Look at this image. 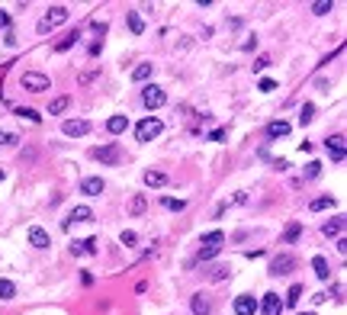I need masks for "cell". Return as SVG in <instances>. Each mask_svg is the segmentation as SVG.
Returning <instances> with one entry per match:
<instances>
[{
	"label": "cell",
	"mask_w": 347,
	"mask_h": 315,
	"mask_svg": "<svg viewBox=\"0 0 347 315\" xmlns=\"http://www.w3.org/2000/svg\"><path fill=\"white\" fill-rule=\"evenodd\" d=\"M161 132H164V123H161V119H158V116H145V119L138 123V129H135V139H138V142H151V139H158Z\"/></svg>",
	"instance_id": "1"
},
{
	"label": "cell",
	"mask_w": 347,
	"mask_h": 315,
	"mask_svg": "<svg viewBox=\"0 0 347 315\" xmlns=\"http://www.w3.org/2000/svg\"><path fill=\"white\" fill-rule=\"evenodd\" d=\"M19 84H23V90H29V93H45V90H52L49 74H39V71H26Z\"/></svg>",
	"instance_id": "2"
},
{
	"label": "cell",
	"mask_w": 347,
	"mask_h": 315,
	"mask_svg": "<svg viewBox=\"0 0 347 315\" xmlns=\"http://www.w3.org/2000/svg\"><path fill=\"white\" fill-rule=\"evenodd\" d=\"M90 158H93V161H100V164L116 167L119 161H123V151H119V145H116V142H110V145H100V148H93Z\"/></svg>",
	"instance_id": "3"
},
{
	"label": "cell",
	"mask_w": 347,
	"mask_h": 315,
	"mask_svg": "<svg viewBox=\"0 0 347 315\" xmlns=\"http://www.w3.org/2000/svg\"><path fill=\"white\" fill-rule=\"evenodd\" d=\"M65 19H68V7H52V10H49V16H42L35 29H39V32L45 35V32H52L55 26H62Z\"/></svg>",
	"instance_id": "4"
},
{
	"label": "cell",
	"mask_w": 347,
	"mask_h": 315,
	"mask_svg": "<svg viewBox=\"0 0 347 315\" xmlns=\"http://www.w3.org/2000/svg\"><path fill=\"white\" fill-rule=\"evenodd\" d=\"M141 103H145L148 110H161V106L167 103V93L158 87V84H148V87L141 90Z\"/></svg>",
	"instance_id": "5"
},
{
	"label": "cell",
	"mask_w": 347,
	"mask_h": 315,
	"mask_svg": "<svg viewBox=\"0 0 347 315\" xmlns=\"http://www.w3.org/2000/svg\"><path fill=\"white\" fill-rule=\"evenodd\" d=\"M293 267H296L293 254H277V258L270 261V273H273V277H286V273H293Z\"/></svg>",
	"instance_id": "6"
},
{
	"label": "cell",
	"mask_w": 347,
	"mask_h": 315,
	"mask_svg": "<svg viewBox=\"0 0 347 315\" xmlns=\"http://www.w3.org/2000/svg\"><path fill=\"white\" fill-rule=\"evenodd\" d=\"M62 132L71 135V139H80V135H87V132H90V123H87V119H68V123L62 126Z\"/></svg>",
	"instance_id": "7"
},
{
	"label": "cell",
	"mask_w": 347,
	"mask_h": 315,
	"mask_svg": "<svg viewBox=\"0 0 347 315\" xmlns=\"http://www.w3.org/2000/svg\"><path fill=\"white\" fill-rule=\"evenodd\" d=\"M325 148H328V158L331 161H344V154H347V148H344V135H331L328 142H325Z\"/></svg>",
	"instance_id": "8"
},
{
	"label": "cell",
	"mask_w": 347,
	"mask_h": 315,
	"mask_svg": "<svg viewBox=\"0 0 347 315\" xmlns=\"http://www.w3.org/2000/svg\"><path fill=\"white\" fill-rule=\"evenodd\" d=\"M103 190H106L103 177H84L80 180V193H84V196H100Z\"/></svg>",
	"instance_id": "9"
},
{
	"label": "cell",
	"mask_w": 347,
	"mask_h": 315,
	"mask_svg": "<svg viewBox=\"0 0 347 315\" xmlns=\"http://www.w3.org/2000/svg\"><path fill=\"white\" fill-rule=\"evenodd\" d=\"M235 315H257V299L254 296H238L235 299Z\"/></svg>",
	"instance_id": "10"
},
{
	"label": "cell",
	"mask_w": 347,
	"mask_h": 315,
	"mask_svg": "<svg viewBox=\"0 0 347 315\" xmlns=\"http://www.w3.org/2000/svg\"><path fill=\"white\" fill-rule=\"evenodd\" d=\"M29 245H32V248H39V251H45V248L52 245V238H49V232H45V228L32 225V228H29Z\"/></svg>",
	"instance_id": "11"
},
{
	"label": "cell",
	"mask_w": 347,
	"mask_h": 315,
	"mask_svg": "<svg viewBox=\"0 0 347 315\" xmlns=\"http://www.w3.org/2000/svg\"><path fill=\"white\" fill-rule=\"evenodd\" d=\"M190 309H193V315H209L212 312V299L206 293H193V299H190Z\"/></svg>",
	"instance_id": "12"
},
{
	"label": "cell",
	"mask_w": 347,
	"mask_h": 315,
	"mask_svg": "<svg viewBox=\"0 0 347 315\" xmlns=\"http://www.w3.org/2000/svg\"><path fill=\"white\" fill-rule=\"evenodd\" d=\"M264 315H280L283 312V302H280V293H264V306H257Z\"/></svg>",
	"instance_id": "13"
},
{
	"label": "cell",
	"mask_w": 347,
	"mask_h": 315,
	"mask_svg": "<svg viewBox=\"0 0 347 315\" xmlns=\"http://www.w3.org/2000/svg\"><path fill=\"white\" fill-rule=\"evenodd\" d=\"M141 180H145V187H151V190H161V187L171 184V177H167L164 171H145V177H141Z\"/></svg>",
	"instance_id": "14"
},
{
	"label": "cell",
	"mask_w": 347,
	"mask_h": 315,
	"mask_svg": "<svg viewBox=\"0 0 347 315\" xmlns=\"http://www.w3.org/2000/svg\"><path fill=\"white\" fill-rule=\"evenodd\" d=\"M71 222H93V209H90V206H77V209H71V215L65 219V228H71Z\"/></svg>",
	"instance_id": "15"
},
{
	"label": "cell",
	"mask_w": 347,
	"mask_h": 315,
	"mask_svg": "<svg viewBox=\"0 0 347 315\" xmlns=\"http://www.w3.org/2000/svg\"><path fill=\"white\" fill-rule=\"evenodd\" d=\"M199 245H202V248H215V251H219V248L225 245V232H219V228H215V232H206V235L199 238Z\"/></svg>",
	"instance_id": "16"
},
{
	"label": "cell",
	"mask_w": 347,
	"mask_h": 315,
	"mask_svg": "<svg viewBox=\"0 0 347 315\" xmlns=\"http://www.w3.org/2000/svg\"><path fill=\"white\" fill-rule=\"evenodd\" d=\"M126 129H129L126 116H110V119H106V132H110V135H123Z\"/></svg>",
	"instance_id": "17"
},
{
	"label": "cell",
	"mask_w": 347,
	"mask_h": 315,
	"mask_svg": "<svg viewBox=\"0 0 347 315\" xmlns=\"http://www.w3.org/2000/svg\"><path fill=\"white\" fill-rule=\"evenodd\" d=\"M71 254H97V238H80L71 245Z\"/></svg>",
	"instance_id": "18"
},
{
	"label": "cell",
	"mask_w": 347,
	"mask_h": 315,
	"mask_svg": "<svg viewBox=\"0 0 347 315\" xmlns=\"http://www.w3.org/2000/svg\"><path fill=\"white\" fill-rule=\"evenodd\" d=\"M283 135H290V123L277 119V123H270V126H267V139H283Z\"/></svg>",
	"instance_id": "19"
},
{
	"label": "cell",
	"mask_w": 347,
	"mask_h": 315,
	"mask_svg": "<svg viewBox=\"0 0 347 315\" xmlns=\"http://www.w3.org/2000/svg\"><path fill=\"white\" fill-rule=\"evenodd\" d=\"M312 270H315L318 280H328V277H331V267H328V261L321 258V254H318V258H312Z\"/></svg>",
	"instance_id": "20"
},
{
	"label": "cell",
	"mask_w": 347,
	"mask_h": 315,
	"mask_svg": "<svg viewBox=\"0 0 347 315\" xmlns=\"http://www.w3.org/2000/svg\"><path fill=\"white\" fill-rule=\"evenodd\" d=\"M321 232H325V238H341V232H344V219H331V222H325V225H321Z\"/></svg>",
	"instance_id": "21"
},
{
	"label": "cell",
	"mask_w": 347,
	"mask_h": 315,
	"mask_svg": "<svg viewBox=\"0 0 347 315\" xmlns=\"http://www.w3.org/2000/svg\"><path fill=\"white\" fill-rule=\"evenodd\" d=\"M68 106H71V96H55V100L49 103V116H62Z\"/></svg>",
	"instance_id": "22"
},
{
	"label": "cell",
	"mask_w": 347,
	"mask_h": 315,
	"mask_svg": "<svg viewBox=\"0 0 347 315\" xmlns=\"http://www.w3.org/2000/svg\"><path fill=\"white\" fill-rule=\"evenodd\" d=\"M309 209L312 212H321V209H334V196H315L309 203Z\"/></svg>",
	"instance_id": "23"
},
{
	"label": "cell",
	"mask_w": 347,
	"mask_h": 315,
	"mask_svg": "<svg viewBox=\"0 0 347 315\" xmlns=\"http://www.w3.org/2000/svg\"><path fill=\"white\" fill-rule=\"evenodd\" d=\"M299 235H302V225H299V222H290V225H286V232H283V241H286V245H293Z\"/></svg>",
	"instance_id": "24"
},
{
	"label": "cell",
	"mask_w": 347,
	"mask_h": 315,
	"mask_svg": "<svg viewBox=\"0 0 347 315\" xmlns=\"http://www.w3.org/2000/svg\"><path fill=\"white\" fill-rule=\"evenodd\" d=\"M312 119H315V103H302V110H299V123L309 126Z\"/></svg>",
	"instance_id": "25"
},
{
	"label": "cell",
	"mask_w": 347,
	"mask_h": 315,
	"mask_svg": "<svg viewBox=\"0 0 347 315\" xmlns=\"http://www.w3.org/2000/svg\"><path fill=\"white\" fill-rule=\"evenodd\" d=\"M154 74V65H138V68H132V81H148Z\"/></svg>",
	"instance_id": "26"
},
{
	"label": "cell",
	"mask_w": 347,
	"mask_h": 315,
	"mask_svg": "<svg viewBox=\"0 0 347 315\" xmlns=\"http://www.w3.org/2000/svg\"><path fill=\"white\" fill-rule=\"evenodd\" d=\"M161 206H164V209H171V212H183V209H187V203H183V200H174V196H164Z\"/></svg>",
	"instance_id": "27"
},
{
	"label": "cell",
	"mask_w": 347,
	"mask_h": 315,
	"mask_svg": "<svg viewBox=\"0 0 347 315\" xmlns=\"http://www.w3.org/2000/svg\"><path fill=\"white\" fill-rule=\"evenodd\" d=\"M16 116L29 119V123H39V119H42V113H39V110H32V106H19V110H16Z\"/></svg>",
	"instance_id": "28"
},
{
	"label": "cell",
	"mask_w": 347,
	"mask_h": 315,
	"mask_svg": "<svg viewBox=\"0 0 347 315\" xmlns=\"http://www.w3.org/2000/svg\"><path fill=\"white\" fill-rule=\"evenodd\" d=\"M145 196H141V193H138V196H132V203H129V212H132V215H141V212H145Z\"/></svg>",
	"instance_id": "29"
},
{
	"label": "cell",
	"mask_w": 347,
	"mask_h": 315,
	"mask_svg": "<svg viewBox=\"0 0 347 315\" xmlns=\"http://www.w3.org/2000/svg\"><path fill=\"white\" fill-rule=\"evenodd\" d=\"M13 296H16L13 280H0V299H13Z\"/></svg>",
	"instance_id": "30"
},
{
	"label": "cell",
	"mask_w": 347,
	"mask_h": 315,
	"mask_svg": "<svg viewBox=\"0 0 347 315\" xmlns=\"http://www.w3.org/2000/svg\"><path fill=\"white\" fill-rule=\"evenodd\" d=\"M77 39H80V35H77V29H74V32H68V35H65V39H62V42H58V45H55V48H58V52H68V48H71V45H74Z\"/></svg>",
	"instance_id": "31"
},
{
	"label": "cell",
	"mask_w": 347,
	"mask_h": 315,
	"mask_svg": "<svg viewBox=\"0 0 347 315\" xmlns=\"http://www.w3.org/2000/svg\"><path fill=\"white\" fill-rule=\"evenodd\" d=\"M129 29H132L135 35L145 32V23H141V16H138V13H129Z\"/></svg>",
	"instance_id": "32"
},
{
	"label": "cell",
	"mask_w": 347,
	"mask_h": 315,
	"mask_svg": "<svg viewBox=\"0 0 347 315\" xmlns=\"http://www.w3.org/2000/svg\"><path fill=\"white\" fill-rule=\"evenodd\" d=\"M299 296H302V286H299V283H293V286H290V293H286V306H296V302H299Z\"/></svg>",
	"instance_id": "33"
},
{
	"label": "cell",
	"mask_w": 347,
	"mask_h": 315,
	"mask_svg": "<svg viewBox=\"0 0 347 315\" xmlns=\"http://www.w3.org/2000/svg\"><path fill=\"white\" fill-rule=\"evenodd\" d=\"M331 7H334L331 0H318V4H312V13H315V16H325V13H328Z\"/></svg>",
	"instance_id": "34"
},
{
	"label": "cell",
	"mask_w": 347,
	"mask_h": 315,
	"mask_svg": "<svg viewBox=\"0 0 347 315\" xmlns=\"http://www.w3.org/2000/svg\"><path fill=\"white\" fill-rule=\"evenodd\" d=\"M119 241H123V245H126V248H132V245H135V241H138V235L132 232V228H126V232H123V235H119Z\"/></svg>",
	"instance_id": "35"
},
{
	"label": "cell",
	"mask_w": 347,
	"mask_h": 315,
	"mask_svg": "<svg viewBox=\"0 0 347 315\" xmlns=\"http://www.w3.org/2000/svg\"><path fill=\"white\" fill-rule=\"evenodd\" d=\"M257 90H264V93H273V90H277V81H270V77H260Z\"/></svg>",
	"instance_id": "36"
},
{
	"label": "cell",
	"mask_w": 347,
	"mask_h": 315,
	"mask_svg": "<svg viewBox=\"0 0 347 315\" xmlns=\"http://www.w3.org/2000/svg\"><path fill=\"white\" fill-rule=\"evenodd\" d=\"M318 174H321V164H318V161H309V167H305V177H309V180H315Z\"/></svg>",
	"instance_id": "37"
},
{
	"label": "cell",
	"mask_w": 347,
	"mask_h": 315,
	"mask_svg": "<svg viewBox=\"0 0 347 315\" xmlns=\"http://www.w3.org/2000/svg\"><path fill=\"white\" fill-rule=\"evenodd\" d=\"M19 139L13 135V132H0V145H16Z\"/></svg>",
	"instance_id": "38"
},
{
	"label": "cell",
	"mask_w": 347,
	"mask_h": 315,
	"mask_svg": "<svg viewBox=\"0 0 347 315\" xmlns=\"http://www.w3.org/2000/svg\"><path fill=\"white\" fill-rule=\"evenodd\" d=\"M215 254H219V251H215V248H199V261H212Z\"/></svg>",
	"instance_id": "39"
},
{
	"label": "cell",
	"mask_w": 347,
	"mask_h": 315,
	"mask_svg": "<svg viewBox=\"0 0 347 315\" xmlns=\"http://www.w3.org/2000/svg\"><path fill=\"white\" fill-rule=\"evenodd\" d=\"M10 23H13V16H10L7 10H0V29H10Z\"/></svg>",
	"instance_id": "40"
},
{
	"label": "cell",
	"mask_w": 347,
	"mask_h": 315,
	"mask_svg": "<svg viewBox=\"0 0 347 315\" xmlns=\"http://www.w3.org/2000/svg\"><path fill=\"white\" fill-rule=\"evenodd\" d=\"M209 277H212V280H225V277H229V267H215Z\"/></svg>",
	"instance_id": "41"
},
{
	"label": "cell",
	"mask_w": 347,
	"mask_h": 315,
	"mask_svg": "<svg viewBox=\"0 0 347 315\" xmlns=\"http://www.w3.org/2000/svg\"><path fill=\"white\" fill-rule=\"evenodd\" d=\"M264 68H270V58L264 55V58H257V62H254V71H264Z\"/></svg>",
	"instance_id": "42"
},
{
	"label": "cell",
	"mask_w": 347,
	"mask_h": 315,
	"mask_svg": "<svg viewBox=\"0 0 347 315\" xmlns=\"http://www.w3.org/2000/svg\"><path fill=\"white\" fill-rule=\"evenodd\" d=\"M219 139H225V132H222V129H215V132H209V142H219Z\"/></svg>",
	"instance_id": "43"
},
{
	"label": "cell",
	"mask_w": 347,
	"mask_h": 315,
	"mask_svg": "<svg viewBox=\"0 0 347 315\" xmlns=\"http://www.w3.org/2000/svg\"><path fill=\"white\" fill-rule=\"evenodd\" d=\"M299 315H315V312H299Z\"/></svg>",
	"instance_id": "44"
},
{
	"label": "cell",
	"mask_w": 347,
	"mask_h": 315,
	"mask_svg": "<svg viewBox=\"0 0 347 315\" xmlns=\"http://www.w3.org/2000/svg\"><path fill=\"white\" fill-rule=\"evenodd\" d=\"M0 180H4V171H0Z\"/></svg>",
	"instance_id": "45"
}]
</instances>
